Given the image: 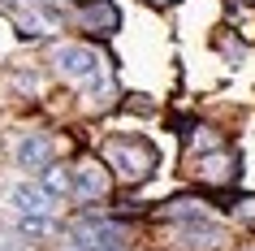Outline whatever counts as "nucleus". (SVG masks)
Returning a JSON list of instances; mask_svg holds the SVG:
<instances>
[{
  "mask_svg": "<svg viewBox=\"0 0 255 251\" xmlns=\"http://www.w3.org/2000/svg\"><path fill=\"white\" fill-rule=\"evenodd\" d=\"M52 69L65 82H74L78 91L100 95L113 91V74H108V56L91 43H56L52 48Z\"/></svg>",
  "mask_w": 255,
  "mask_h": 251,
  "instance_id": "obj_1",
  "label": "nucleus"
},
{
  "mask_svg": "<svg viewBox=\"0 0 255 251\" xmlns=\"http://www.w3.org/2000/svg\"><path fill=\"white\" fill-rule=\"evenodd\" d=\"M108 169L121 178V186H143L151 173L160 169V152L143 139V134H117L104 143Z\"/></svg>",
  "mask_w": 255,
  "mask_h": 251,
  "instance_id": "obj_2",
  "label": "nucleus"
},
{
  "mask_svg": "<svg viewBox=\"0 0 255 251\" xmlns=\"http://www.w3.org/2000/svg\"><path fill=\"white\" fill-rule=\"evenodd\" d=\"M9 208L17 212V221H48L56 208V199H48L39 191V182H22L9 191Z\"/></svg>",
  "mask_w": 255,
  "mask_h": 251,
  "instance_id": "obj_3",
  "label": "nucleus"
},
{
  "mask_svg": "<svg viewBox=\"0 0 255 251\" xmlns=\"http://www.w3.org/2000/svg\"><path fill=\"white\" fill-rule=\"evenodd\" d=\"M69 195L87 199V204H95V199L108 195V169L100 165V160H78V169L69 173Z\"/></svg>",
  "mask_w": 255,
  "mask_h": 251,
  "instance_id": "obj_4",
  "label": "nucleus"
},
{
  "mask_svg": "<svg viewBox=\"0 0 255 251\" xmlns=\"http://www.w3.org/2000/svg\"><path fill=\"white\" fill-rule=\"evenodd\" d=\"M78 26L91 35H113L121 30V9L113 0H82L78 4Z\"/></svg>",
  "mask_w": 255,
  "mask_h": 251,
  "instance_id": "obj_5",
  "label": "nucleus"
},
{
  "mask_svg": "<svg viewBox=\"0 0 255 251\" xmlns=\"http://www.w3.org/2000/svg\"><path fill=\"white\" fill-rule=\"evenodd\" d=\"M195 173H199V182H208V186H229V182H238V178H242V160L221 147V152H208Z\"/></svg>",
  "mask_w": 255,
  "mask_h": 251,
  "instance_id": "obj_6",
  "label": "nucleus"
},
{
  "mask_svg": "<svg viewBox=\"0 0 255 251\" xmlns=\"http://www.w3.org/2000/svg\"><path fill=\"white\" fill-rule=\"evenodd\" d=\"M182 247L186 251H216V247H225V225H216L212 217L186 221L182 225Z\"/></svg>",
  "mask_w": 255,
  "mask_h": 251,
  "instance_id": "obj_7",
  "label": "nucleus"
},
{
  "mask_svg": "<svg viewBox=\"0 0 255 251\" xmlns=\"http://www.w3.org/2000/svg\"><path fill=\"white\" fill-rule=\"evenodd\" d=\"M13 156L22 169H48L56 156V143H52V134H26V139H17Z\"/></svg>",
  "mask_w": 255,
  "mask_h": 251,
  "instance_id": "obj_8",
  "label": "nucleus"
},
{
  "mask_svg": "<svg viewBox=\"0 0 255 251\" xmlns=\"http://www.w3.org/2000/svg\"><path fill=\"white\" fill-rule=\"evenodd\" d=\"M160 217H164V221H182V225H186V221H203L208 208H203V199H186V195H182V199H169V204L160 208Z\"/></svg>",
  "mask_w": 255,
  "mask_h": 251,
  "instance_id": "obj_9",
  "label": "nucleus"
},
{
  "mask_svg": "<svg viewBox=\"0 0 255 251\" xmlns=\"http://www.w3.org/2000/svg\"><path fill=\"white\" fill-rule=\"evenodd\" d=\"M39 191H43L48 199L69 195V169H61V165H48V169H43V178H39Z\"/></svg>",
  "mask_w": 255,
  "mask_h": 251,
  "instance_id": "obj_10",
  "label": "nucleus"
},
{
  "mask_svg": "<svg viewBox=\"0 0 255 251\" xmlns=\"http://www.w3.org/2000/svg\"><path fill=\"white\" fill-rule=\"evenodd\" d=\"M238 217H247V221H255V199H242V204H238Z\"/></svg>",
  "mask_w": 255,
  "mask_h": 251,
  "instance_id": "obj_11",
  "label": "nucleus"
},
{
  "mask_svg": "<svg viewBox=\"0 0 255 251\" xmlns=\"http://www.w3.org/2000/svg\"><path fill=\"white\" fill-rule=\"evenodd\" d=\"M151 4H177V0H151Z\"/></svg>",
  "mask_w": 255,
  "mask_h": 251,
  "instance_id": "obj_12",
  "label": "nucleus"
},
{
  "mask_svg": "<svg viewBox=\"0 0 255 251\" xmlns=\"http://www.w3.org/2000/svg\"><path fill=\"white\" fill-rule=\"evenodd\" d=\"M65 251H87V247H65Z\"/></svg>",
  "mask_w": 255,
  "mask_h": 251,
  "instance_id": "obj_13",
  "label": "nucleus"
}]
</instances>
